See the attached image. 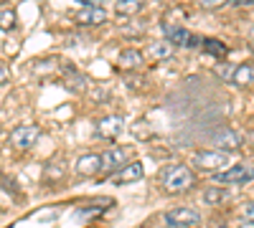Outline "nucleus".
<instances>
[{
	"label": "nucleus",
	"mask_w": 254,
	"mask_h": 228,
	"mask_svg": "<svg viewBox=\"0 0 254 228\" xmlns=\"http://www.w3.org/2000/svg\"><path fill=\"white\" fill-rule=\"evenodd\" d=\"M193 182H196V175L188 165H168V168L160 170V188L168 195L186 193L193 188Z\"/></svg>",
	"instance_id": "obj_1"
},
{
	"label": "nucleus",
	"mask_w": 254,
	"mask_h": 228,
	"mask_svg": "<svg viewBox=\"0 0 254 228\" xmlns=\"http://www.w3.org/2000/svg\"><path fill=\"white\" fill-rule=\"evenodd\" d=\"M193 165L198 170H203V173H221V170H226V165H229V155L226 152H221V150H201V152H196L193 155Z\"/></svg>",
	"instance_id": "obj_2"
},
{
	"label": "nucleus",
	"mask_w": 254,
	"mask_h": 228,
	"mask_svg": "<svg viewBox=\"0 0 254 228\" xmlns=\"http://www.w3.org/2000/svg\"><path fill=\"white\" fill-rule=\"evenodd\" d=\"M221 185H247L249 180H254V165L249 162H239V165H231V168L216 173V178Z\"/></svg>",
	"instance_id": "obj_3"
},
{
	"label": "nucleus",
	"mask_w": 254,
	"mask_h": 228,
	"mask_svg": "<svg viewBox=\"0 0 254 228\" xmlns=\"http://www.w3.org/2000/svg\"><path fill=\"white\" fill-rule=\"evenodd\" d=\"M163 223L168 228H198L201 216L193 208H173L163 216Z\"/></svg>",
	"instance_id": "obj_4"
},
{
	"label": "nucleus",
	"mask_w": 254,
	"mask_h": 228,
	"mask_svg": "<svg viewBox=\"0 0 254 228\" xmlns=\"http://www.w3.org/2000/svg\"><path fill=\"white\" fill-rule=\"evenodd\" d=\"M38 139H41V130L36 124H23V127H15L10 132V142L15 150H31Z\"/></svg>",
	"instance_id": "obj_5"
},
{
	"label": "nucleus",
	"mask_w": 254,
	"mask_h": 228,
	"mask_svg": "<svg viewBox=\"0 0 254 228\" xmlns=\"http://www.w3.org/2000/svg\"><path fill=\"white\" fill-rule=\"evenodd\" d=\"M127 157H130V150L127 147H112L102 155V175H115L117 170H122L127 162Z\"/></svg>",
	"instance_id": "obj_6"
},
{
	"label": "nucleus",
	"mask_w": 254,
	"mask_h": 228,
	"mask_svg": "<svg viewBox=\"0 0 254 228\" xmlns=\"http://www.w3.org/2000/svg\"><path fill=\"white\" fill-rule=\"evenodd\" d=\"M61 84L71 94H84L87 91V76H84L81 71H76L74 66H64L61 69Z\"/></svg>",
	"instance_id": "obj_7"
},
{
	"label": "nucleus",
	"mask_w": 254,
	"mask_h": 228,
	"mask_svg": "<svg viewBox=\"0 0 254 228\" xmlns=\"http://www.w3.org/2000/svg\"><path fill=\"white\" fill-rule=\"evenodd\" d=\"M94 132H97L102 139L115 142V139L122 135V119H120V117H102V119H97V124H94Z\"/></svg>",
	"instance_id": "obj_8"
},
{
	"label": "nucleus",
	"mask_w": 254,
	"mask_h": 228,
	"mask_svg": "<svg viewBox=\"0 0 254 228\" xmlns=\"http://www.w3.org/2000/svg\"><path fill=\"white\" fill-rule=\"evenodd\" d=\"M74 170L81 178H97V175H102V155H94V152L81 155L76 160V165H74Z\"/></svg>",
	"instance_id": "obj_9"
},
{
	"label": "nucleus",
	"mask_w": 254,
	"mask_h": 228,
	"mask_svg": "<svg viewBox=\"0 0 254 228\" xmlns=\"http://www.w3.org/2000/svg\"><path fill=\"white\" fill-rule=\"evenodd\" d=\"M142 175H145L142 165H140V162H130V165H125L122 170H117L115 175H110V178H112L115 185H130V182L142 180Z\"/></svg>",
	"instance_id": "obj_10"
},
{
	"label": "nucleus",
	"mask_w": 254,
	"mask_h": 228,
	"mask_svg": "<svg viewBox=\"0 0 254 228\" xmlns=\"http://www.w3.org/2000/svg\"><path fill=\"white\" fill-rule=\"evenodd\" d=\"M74 20H76V23H81V26H99V23L107 20V13H104L102 5H87V8H81L74 15Z\"/></svg>",
	"instance_id": "obj_11"
},
{
	"label": "nucleus",
	"mask_w": 254,
	"mask_h": 228,
	"mask_svg": "<svg viewBox=\"0 0 254 228\" xmlns=\"http://www.w3.org/2000/svg\"><path fill=\"white\" fill-rule=\"evenodd\" d=\"M214 144H216L221 152L239 150L242 147V135L234 132V130H219V132H214Z\"/></svg>",
	"instance_id": "obj_12"
},
{
	"label": "nucleus",
	"mask_w": 254,
	"mask_h": 228,
	"mask_svg": "<svg viewBox=\"0 0 254 228\" xmlns=\"http://www.w3.org/2000/svg\"><path fill=\"white\" fill-rule=\"evenodd\" d=\"M120 69L122 71H132V69H140L142 66V51H137V48H125L122 53H120Z\"/></svg>",
	"instance_id": "obj_13"
},
{
	"label": "nucleus",
	"mask_w": 254,
	"mask_h": 228,
	"mask_svg": "<svg viewBox=\"0 0 254 228\" xmlns=\"http://www.w3.org/2000/svg\"><path fill=\"white\" fill-rule=\"evenodd\" d=\"M163 33H165V41L171 46H188L190 44V33L181 26H165Z\"/></svg>",
	"instance_id": "obj_14"
},
{
	"label": "nucleus",
	"mask_w": 254,
	"mask_h": 228,
	"mask_svg": "<svg viewBox=\"0 0 254 228\" xmlns=\"http://www.w3.org/2000/svg\"><path fill=\"white\" fill-rule=\"evenodd\" d=\"M142 8H145V0H120V3L115 5L117 15H122V18H127V15H137Z\"/></svg>",
	"instance_id": "obj_15"
},
{
	"label": "nucleus",
	"mask_w": 254,
	"mask_h": 228,
	"mask_svg": "<svg viewBox=\"0 0 254 228\" xmlns=\"http://www.w3.org/2000/svg\"><path fill=\"white\" fill-rule=\"evenodd\" d=\"M252 79H254V66H234V74H231V84H237V87H247L252 84Z\"/></svg>",
	"instance_id": "obj_16"
},
{
	"label": "nucleus",
	"mask_w": 254,
	"mask_h": 228,
	"mask_svg": "<svg viewBox=\"0 0 254 228\" xmlns=\"http://www.w3.org/2000/svg\"><path fill=\"white\" fill-rule=\"evenodd\" d=\"M203 200L208 203V205H221V203H226L229 200V190L224 188H206L203 190Z\"/></svg>",
	"instance_id": "obj_17"
},
{
	"label": "nucleus",
	"mask_w": 254,
	"mask_h": 228,
	"mask_svg": "<svg viewBox=\"0 0 254 228\" xmlns=\"http://www.w3.org/2000/svg\"><path fill=\"white\" fill-rule=\"evenodd\" d=\"M150 58H158V61H165V58H171L173 56V46L168 44V41H155V44L150 46Z\"/></svg>",
	"instance_id": "obj_18"
},
{
	"label": "nucleus",
	"mask_w": 254,
	"mask_h": 228,
	"mask_svg": "<svg viewBox=\"0 0 254 228\" xmlns=\"http://www.w3.org/2000/svg\"><path fill=\"white\" fill-rule=\"evenodd\" d=\"M201 48H203L206 53H211V56H216V58H224V56H226V46L219 44V41H203Z\"/></svg>",
	"instance_id": "obj_19"
},
{
	"label": "nucleus",
	"mask_w": 254,
	"mask_h": 228,
	"mask_svg": "<svg viewBox=\"0 0 254 228\" xmlns=\"http://www.w3.org/2000/svg\"><path fill=\"white\" fill-rule=\"evenodd\" d=\"M15 28V10H0V31H13Z\"/></svg>",
	"instance_id": "obj_20"
},
{
	"label": "nucleus",
	"mask_w": 254,
	"mask_h": 228,
	"mask_svg": "<svg viewBox=\"0 0 254 228\" xmlns=\"http://www.w3.org/2000/svg\"><path fill=\"white\" fill-rule=\"evenodd\" d=\"M54 66H56V61H54V58H49L46 64H41V61H36V64H33V71H49V69H54Z\"/></svg>",
	"instance_id": "obj_21"
},
{
	"label": "nucleus",
	"mask_w": 254,
	"mask_h": 228,
	"mask_svg": "<svg viewBox=\"0 0 254 228\" xmlns=\"http://www.w3.org/2000/svg\"><path fill=\"white\" fill-rule=\"evenodd\" d=\"M0 185H3L5 190H10V193H18V188L13 185V178H8V175H0Z\"/></svg>",
	"instance_id": "obj_22"
},
{
	"label": "nucleus",
	"mask_w": 254,
	"mask_h": 228,
	"mask_svg": "<svg viewBox=\"0 0 254 228\" xmlns=\"http://www.w3.org/2000/svg\"><path fill=\"white\" fill-rule=\"evenodd\" d=\"M224 3H229V0H198V5H203V8H219Z\"/></svg>",
	"instance_id": "obj_23"
},
{
	"label": "nucleus",
	"mask_w": 254,
	"mask_h": 228,
	"mask_svg": "<svg viewBox=\"0 0 254 228\" xmlns=\"http://www.w3.org/2000/svg\"><path fill=\"white\" fill-rule=\"evenodd\" d=\"M231 5H254V0H229Z\"/></svg>",
	"instance_id": "obj_24"
},
{
	"label": "nucleus",
	"mask_w": 254,
	"mask_h": 228,
	"mask_svg": "<svg viewBox=\"0 0 254 228\" xmlns=\"http://www.w3.org/2000/svg\"><path fill=\"white\" fill-rule=\"evenodd\" d=\"M5 81H8V69L0 66V84H5Z\"/></svg>",
	"instance_id": "obj_25"
},
{
	"label": "nucleus",
	"mask_w": 254,
	"mask_h": 228,
	"mask_svg": "<svg viewBox=\"0 0 254 228\" xmlns=\"http://www.w3.org/2000/svg\"><path fill=\"white\" fill-rule=\"evenodd\" d=\"M76 3H84V8H87V5H102V0H76Z\"/></svg>",
	"instance_id": "obj_26"
},
{
	"label": "nucleus",
	"mask_w": 254,
	"mask_h": 228,
	"mask_svg": "<svg viewBox=\"0 0 254 228\" xmlns=\"http://www.w3.org/2000/svg\"><path fill=\"white\" fill-rule=\"evenodd\" d=\"M247 216L254 221V203H249V205H247Z\"/></svg>",
	"instance_id": "obj_27"
},
{
	"label": "nucleus",
	"mask_w": 254,
	"mask_h": 228,
	"mask_svg": "<svg viewBox=\"0 0 254 228\" xmlns=\"http://www.w3.org/2000/svg\"><path fill=\"white\" fill-rule=\"evenodd\" d=\"M249 36H252V41H254V26H252V31H249Z\"/></svg>",
	"instance_id": "obj_28"
},
{
	"label": "nucleus",
	"mask_w": 254,
	"mask_h": 228,
	"mask_svg": "<svg viewBox=\"0 0 254 228\" xmlns=\"http://www.w3.org/2000/svg\"><path fill=\"white\" fill-rule=\"evenodd\" d=\"M252 48H254V41H252Z\"/></svg>",
	"instance_id": "obj_29"
},
{
	"label": "nucleus",
	"mask_w": 254,
	"mask_h": 228,
	"mask_svg": "<svg viewBox=\"0 0 254 228\" xmlns=\"http://www.w3.org/2000/svg\"><path fill=\"white\" fill-rule=\"evenodd\" d=\"M0 3H5V0H0Z\"/></svg>",
	"instance_id": "obj_30"
}]
</instances>
